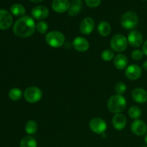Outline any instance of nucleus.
<instances>
[{
    "label": "nucleus",
    "mask_w": 147,
    "mask_h": 147,
    "mask_svg": "<svg viewBox=\"0 0 147 147\" xmlns=\"http://www.w3.org/2000/svg\"><path fill=\"white\" fill-rule=\"evenodd\" d=\"M36 29L34 20L30 16H23L14 24L13 32L20 37H27L34 32Z\"/></svg>",
    "instance_id": "obj_1"
},
{
    "label": "nucleus",
    "mask_w": 147,
    "mask_h": 147,
    "mask_svg": "<svg viewBox=\"0 0 147 147\" xmlns=\"http://www.w3.org/2000/svg\"><path fill=\"white\" fill-rule=\"evenodd\" d=\"M107 106L111 112L116 114L120 113L126 109V100L121 95H114L109 98Z\"/></svg>",
    "instance_id": "obj_2"
},
{
    "label": "nucleus",
    "mask_w": 147,
    "mask_h": 147,
    "mask_svg": "<svg viewBox=\"0 0 147 147\" xmlns=\"http://www.w3.org/2000/svg\"><path fill=\"white\" fill-rule=\"evenodd\" d=\"M65 36L62 32L58 31H51L45 36L46 42L52 47L58 48L62 47L65 42Z\"/></svg>",
    "instance_id": "obj_3"
},
{
    "label": "nucleus",
    "mask_w": 147,
    "mask_h": 147,
    "mask_svg": "<svg viewBox=\"0 0 147 147\" xmlns=\"http://www.w3.org/2000/svg\"><path fill=\"white\" fill-rule=\"evenodd\" d=\"M139 18L137 14L134 11H127L124 13L121 19L122 27L126 30H133L137 26Z\"/></svg>",
    "instance_id": "obj_4"
},
{
    "label": "nucleus",
    "mask_w": 147,
    "mask_h": 147,
    "mask_svg": "<svg viewBox=\"0 0 147 147\" xmlns=\"http://www.w3.org/2000/svg\"><path fill=\"white\" fill-rule=\"evenodd\" d=\"M128 46V40L124 35L118 34L113 36L111 40V47L112 50L117 53L124 51Z\"/></svg>",
    "instance_id": "obj_5"
},
{
    "label": "nucleus",
    "mask_w": 147,
    "mask_h": 147,
    "mask_svg": "<svg viewBox=\"0 0 147 147\" xmlns=\"http://www.w3.org/2000/svg\"><path fill=\"white\" fill-rule=\"evenodd\" d=\"M24 96L27 102L30 103H35L41 100L42 97V93L39 88L31 86L26 89Z\"/></svg>",
    "instance_id": "obj_6"
},
{
    "label": "nucleus",
    "mask_w": 147,
    "mask_h": 147,
    "mask_svg": "<svg viewBox=\"0 0 147 147\" xmlns=\"http://www.w3.org/2000/svg\"><path fill=\"white\" fill-rule=\"evenodd\" d=\"M89 128L93 133L103 134L107 129V124L103 119L100 118H94L89 122Z\"/></svg>",
    "instance_id": "obj_7"
},
{
    "label": "nucleus",
    "mask_w": 147,
    "mask_h": 147,
    "mask_svg": "<svg viewBox=\"0 0 147 147\" xmlns=\"http://www.w3.org/2000/svg\"><path fill=\"white\" fill-rule=\"evenodd\" d=\"M95 28V22L91 17H86L80 22L79 29L80 32L85 35L90 34Z\"/></svg>",
    "instance_id": "obj_8"
},
{
    "label": "nucleus",
    "mask_w": 147,
    "mask_h": 147,
    "mask_svg": "<svg viewBox=\"0 0 147 147\" xmlns=\"http://www.w3.org/2000/svg\"><path fill=\"white\" fill-rule=\"evenodd\" d=\"M13 18L11 14L5 9H0V30H7L11 26Z\"/></svg>",
    "instance_id": "obj_9"
},
{
    "label": "nucleus",
    "mask_w": 147,
    "mask_h": 147,
    "mask_svg": "<svg viewBox=\"0 0 147 147\" xmlns=\"http://www.w3.org/2000/svg\"><path fill=\"white\" fill-rule=\"evenodd\" d=\"M131 131L136 136H144L146 134L147 131V126L142 120L136 119L133 121L131 126Z\"/></svg>",
    "instance_id": "obj_10"
},
{
    "label": "nucleus",
    "mask_w": 147,
    "mask_h": 147,
    "mask_svg": "<svg viewBox=\"0 0 147 147\" xmlns=\"http://www.w3.org/2000/svg\"><path fill=\"white\" fill-rule=\"evenodd\" d=\"M142 70L140 66L137 65H131L126 68L125 71V75L131 80H136L139 79L142 76Z\"/></svg>",
    "instance_id": "obj_11"
},
{
    "label": "nucleus",
    "mask_w": 147,
    "mask_h": 147,
    "mask_svg": "<svg viewBox=\"0 0 147 147\" xmlns=\"http://www.w3.org/2000/svg\"><path fill=\"white\" fill-rule=\"evenodd\" d=\"M128 42L134 47H139L143 43V36L140 32L137 30H133L128 36Z\"/></svg>",
    "instance_id": "obj_12"
},
{
    "label": "nucleus",
    "mask_w": 147,
    "mask_h": 147,
    "mask_svg": "<svg viewBox=\"0 0 147 147\" xmlns=\"http://www.w3.org/2000/svg\"><path fill=\"white\" fill-rule=\"evenodd\" d=\"M32 15L35 20H44L48 17L49 10L44 6H37L32 9Z\"/></svg>",
    "instance_id": "obj_13"
},
{
    "label": "nucleus",
    "mask_w": 147,
    "mask_h": 147,
    "mask_svg": "<svg viewBox=\"0 0 147 147\" xmlns=\"http://www.w3.org/2000/svg\"><path fill=\"white\" fill-rule=\"evenodd\" d=\"M73 45L77 51L84 53L89 49V42L83 37H77L73 42Z\"/></svg>",
    "instance_id": "obj_14"
},
{
    "label": "nucleus",
    "mask_w": 147,
    "mask_h": 147,
    "mask_svg": "<svg viewBox=\"0 0 147 147\" xmlns=\"http://www.w3.org/2000/svg\"><path fill=\"white\" fill-rule=\"evenodd\" d=\"M70 3L68 0H53L52 7L55 12L63 13L70 8Z\"/></svg>",
    "instance_id": "obj_15"
},
{
    "label": "nucleus",
    "mask_w": 147,
    "mask_h": 147,
    "mask_svg": "<svg viewBox=\"0 0 147 147\" xmlns=\"http://www.w3.org/2000/svg\"><path fill=\"white\" fill-rule=\"evenodd\" d=\"M132 98L138 103H144L147 101V92L142 88H136L132 91Z\"/></svg>",
    "instance_id": "obj_16"
},
{
    "label": "nucleus",
    "mask_w": 147,
    "mask_h": 147,
    "mask_svg": "<svg viewBox=\"0 0 147 147\" xmlns=\"http://www.w3.org/2000/svg\"><path fill=\"white\" fill-rule=\"evenodd\" d=\"M113 127L117 130H122L126 125V118L121 113H116L112 120Z\"/></svg>",
    "instance_id": "obj_17"
},
{
    "label": "nucleus",
    "mask_w": 147,
    "mask_h": 147,
    "mask_svg": "<svg viewBox=\"0 0 147 147\" xmlns=\"http://www.w3.org/2000/svg\"><path fill=\"white\" fill-rule=\"evenodd\" d=\"M114 66L119 70H123L126 68L128 65V59L126 55L123 54H119L114 57L113 60Z\"/></svg>",
    "instance_id": "obj_18"
},
{
    "label": "nucleus",
    "mask_w": 147,
    "mask_h": 147,
    "mask_svg": "<svg viewBox=\"0 0 147 147\" xmlns=\"http://www.w3.org/2000/svg\"><path fill=\"white\" fill-rule=\"evenodd\" d=\"M82 7H83V3L81 0H74V1L70 4V8L67 10V13L70 17H74L81 11Z\"/></svg>",
    "instance_id": "obj_19"
},
{
    "label": "nucleus",
    "mask_w": 147,
    "mask_h": 147,
    "mask_svg": "<svg viewBox=\"0 0 147 147\" xmlns=\"http://www.w3.org/2000/svg\"><path fill=\"white\" fill-rule=\"evenodd\" d=\"M98 31L99 34L103 37H106L109 35L111 31V27L110 24L107 22H100L98 25Z\"/></svg>",
    "instance_id": "obj_20"
},
{
    "label": "nucleus",
    "mask_w": 147,
    "mask_h": 147,
    "mask_svg": "<svg viewBox=\"0 0 147 147\" xmlns=\"http://www.w3.org/2000/svg\"><path fill=\"white\" fill-rule=\"evenodd\" d=\"M10 11L11 14L16 17H22L26 13L25 8L20 4H13L10 8Z\"/></svg>",
    "instance_id": "obj_21"
},
{
    "label": "nucleus",
    "mask_w": 147,
    "mask_h": 147,
    "mask_svg": "<svg viewBox=\"0 0 147 147\" xmlns=\"http://www.w3.org/2000/svg\"><path fill=\"white\" fill-rule=\"evenodd\" d=\"M20 147H37L35 139L31 136H24L20 142Z\"/></svg>",
    "instance_id": "obj_22"
},
{
    "label": "nucleus",
    "mask_w": 147,
    "mask_h": 147,
    "mask_svg": "<svg viewBox=\"0 0 147 147\" xmlns=\"http://www.w3.org/2000/svg\"><path fill=\"white\" fill-rule=\"evenodd\" d=\"M37 128H38V126H37V122L33 120L28 121L25 124V131L29 135L34 134L37 132Z\"/></svg>",
    "instance_id": "obj_23"
},
{
    "label": "nucleus",
    "mask_w": 147,
    "mask_h": 147,
    "mask_svg": "<svg viewBox=\"0 0 147 147\" xmlns=\"http://www.w3.org/2000/svg\"><path fill=\"white\" fill-rule=\"evenodd\" d=\"M22 92L21 89L18 88H14L9 92V97L14 101L20 100L22 98Z\"/></svg>",
    "instance_id": "obj_24"
},
{
    "label": "nucleus",
    "mask_w": 147,
    "mask_h": 147,
    "mask_svg": "<svg viewBox=\"0 0 147 147\" xmlns=\"http://www.w3.org/2000/svg\"><path fill=\"white\" fill-rule=\"evenodd\" d=\"M129 115L130 118L133 119H139L142 116V111L138 106H134L131 107L129 110Z\"/></svg>",
    "instance_id": "obj_25"
},
{
    "label": "nucleus",
    "mask_w": 147,
    "mask_h": 147,
    "mask_svg": "<svg viewBox=\"0 0 147 147\" xmlns=\"http://www.w3.org/2000/svg\"><path fill=\"white\" fill-rule=\"evenodd\" d=\"M36 29L40 34H45L48 30V24L44 21H40L36 25Z\"/></svg>",
    "instance_id": "obj_26"
},
{
    "label": "nucleus",
    "mask_w": 147,
    "mask_h": 147,
    "mask_svg": "<svg viewBox=\"0 0 147 147\" xmlns=\"http://www.w3.org/2000/svg\"><path fill=\"white\" fill-rule=\"evenodd\" d=\"M114 57V53L111 50H105L101 53V58L104 61H111Z\"/></svg>",
    "instance_id": "obj_27"
},
{
    "label": "nucleus",
    "mask_w": 147,
    "mask_h": 147,
    "mask_svg": "<svg viewBox=\"0 0 147 147\" xmlns=\"http://www.w3.org/2000/svg\"><path fill=\"white\" fill-rule=\"evenodd\" d=\"M115 90L118 95H123L126 90V85L123 82H119L116 85Z\"/></svg>",
    "instance_id": "obj_28"
},
{
    "label": "nucleus",
    "mask_w": 147,
    "mask_h": 147,
    "mask_svg": "<svg viewBox=\"0 0 147 147\" xmlns=\"http://www.w3.org/2000/svg\"><path fill=\"white\" fill-rule=\"evenodd\" d=\"M143 55L144 53L140 50H135L131 53V57L135 61H139V60H142L143 58Z\"/></svg>",
    "instance_id": "obj_29"
},
{
    "label": "nucleus",
    "mask_w": 147,
    "mask_h": 147,
    "mask_svg": "<svg viewBox=\"0 0 147 147\" xmlns=\"http://www.w3.org/2000/svg\"><path fill=\"white\" fill-rule=\"evenodd\" d=\"M100 1L101 0H86V4L90 8H96L100 5Z\"/></svg>",
    "instance_id": "obj_30"
},
{
    "label": "nucleus",
    "mask_w": 147,
    "mask_h": 147,
    "mask_svg": "<svg viewBox=\"0 0 147 147\" xmlns=\"http://www.w3.org/2000/svg\"><path fill=\"white\" fill-rule=\"evenodd\" d=\"M143 53L147 56V40L144 42L143 45Z\"/></svg>",
    "instance_id": "obj_31"
},
{
    "label": "nucleus",
    "mask_w": 147,
    "mask_h": 147,
    "mask_svg": "<svg viewBox=\"0 0 147 147\" xmlns=\"http://www.w3.org/2000/svg\"><path fill=\"white\" fill-rule=\"evenodd\" d=\"M143 68L145 70H146V71H147V60H146V61H145L144 63Z\"/></svg>",
    "instance_id": "obj_32"
},
{
    "label": "nucleus",
    "mask_w": 147,
    "mask_h": 147,
    "mask_svg": "<svg viewBox=\"0 0 147 147\" xmlns=\"http://www.w3.org/2000/svg\"><path fill=\"white\" fill-rule=\"evenodd\" d=\"M30 1H32V2H34V3H39V2H40V1H43V0H30Z\"/></svg>",
    "instance_id": "obj_33"
},
{
    "label": "nucleus",
    "mask_w": 147,
    "mask_h": 147,
    "mask_svg": "<svg viewBox=\"0 0 147 147\" xmlns=\"http://www.w3.org/2000/svg\"><path fill=\"white\" fill-rule=\"evenodd\" d=\"M144 142L147 144V133H146V136H145V137H144Z\"/></svg>",
    "instance_id": "obj_34"
},
{
    "label": "nucleus",
    "mask_w": 147,
    "mask_h": 147,
    "mask_svg": "<svg viewBox=\"0 0 147 147\" xmlns=\"http://www.w3.org/2000/svg\"><path fill=\"white\" fill-rule=\"evenodd\" d=\"M143 147H147V146H143Z\"/></svg>",
    "instance_id": "obj_35"
},
{
    "label": "nucleus",
    "mask_w": 147,
    "mask_h": 147,
    "mask_svg": "<svg viewBox=\"0 0 147 147\" xmlns=\"http://www.w3.org/2000/svg\"><path fill=\"white\" fill-rule=\"evenodd\" d=\"M144 1H146V0H144Z\"/></svg>",
    "instance_id": "obj_36"
}]
</instances>
